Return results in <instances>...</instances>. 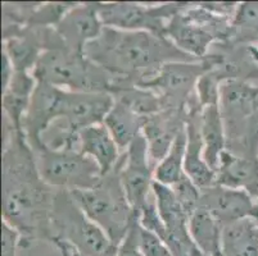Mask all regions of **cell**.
I'll list each match as a JSON object with an SVG mask.
<instances>
[{
    "mask_svg": "<svg viewBox=\"0 0 258 256\" xmlns=\"http://www.w3.org/2000/svg\"><path fill=\"white\" fill-rule=\"evenodd\" d=\"M2 165V219L20 233V247H30L39 241L50 242L55 189L40 176L25 132L6 122Z\"/></svg>",
    "mask_w": 258,
    "mask_h": 256,
    "instance_id": "6da1fadb",
    "label": "cell"
},
{
    "mask_svg": "<svg viewBox=\"0 0 258 256\" xmlns=\"http://www.w3.org/2000/svg\"><path fill=\"white\" fill-rule=\"evenodd\" d=\"M85 55L114 77L111 94L123 86H138L171 62H197L167 37L145 31H121L104 27L89 42Z\"/></svg>",
    "mask_w": 258,
    "mask_h": 256,
    "instance_id": "7a4b0ae2",
    "label": "cell"
},
{
    "mask_svg": "<svg viewBox=\"0 0 258 256\" xmlns=\"http://www.w3.org/2000/svg\"><path fill=\"white\" fill-rule=\"evenodd\" d=\"M32 76L37 82L76 93H108L114 86V77L85 54L71 49H49L40 55Z\"/></svg>",
    "mask_w": 258,
    "mask_h": 256,
    "instance_id": "3957f363",
    "label": "cell"
},
{
    "mask_svg": "<svg viewBox=\"0 0 258 256\" xmlns=\"http://www.w3.org/2000/svg\"><path fill=\"white\" fill-rule=\"evenodd\" d=\"M71 194L84 213L104 231L112 245L118 247L137 220L122 186L119 160L112 172L103 176L97 186Z\"/></svg>",
    "mask_w": 258,
    "mask_h": 256,
    "instance_id": "277c9868",
    "label": "cell"
},
{
    "mask_svg": "<svg viewBox=\"0 0 258 256\" xmlns=\"http://www.w3.org/2000/svg\"><path fill=\"white\" fill-rule=\"evenodd\" d=\"M233 17L224 16L207 3H187L176 13L166 28V37L187 55L201 60L210 54L212 44L231 39Z\"/></svg>",
    "mask_w": 258,
    "mask_h": 256,
    "instance_id": "5b68a950",
    "label": "cell"
},
{
    "mask_svg": "<svg viewBox=\"0 0 258 256\" xmlns=\"http://www.w3.org/2000/svg\"><path fill=\"white\" fill-rule=\"evenodd\" d=\"M50 243L55 247L67 246L83 256H104L118 248L84 213L71 191L57 189L51 213Z\"/></svg>",
    "mask_w": 258,
    "mask_h": 256,
    "instance_id": "8992f818",
    "label": "cell"
},
{
    "mask_svg": "<svg viewBox=\"0 0 258 256\" xmlns=\"http://www.w3.org/2000/svg\"><path fill=\"white\" fill-rule=\"evenodd\" d=\"M32 151L40 176L53 189L90 190L103 178L97 161L79 150L50 149L44 144Z\"/></svg>",
    "mask_w": 258,
    "mask_h": 256,
    "instance_id": "52a82bcc",
    "label": "cell"
},
{
    "mask_svg": "<svg viewBox=\"0 0 258 256\" xmlns=\"http://www.w3.org/2000/svg\"><path fill=\"white\" fill-rule=\"evenodd\" d=\"M221 59L222 55L216 50L197 62L167 63L153 77L145 79L138 86L158 94L165 109L186 108L196 95L197 84L201 77L219 64Z\"/></svg>",
    "mask_w": 258,
    "mask_h": 256,
    "instance_id": "ba28073f",
    "label": "cell"
},
{
    "mask_svg": "<svg viewBox=\"0 0 258 256\" xmlns=\"http://www.w3.org/2000/svg\"><path fill=\"white\" fill-rule=\"evenodd\" d=\"M186 4V2L162 4L98 3V13L104 27L121 31H145L166 37L170 20Z\"/></svg>",
    "mask_w": 258,
    "mask_h": 256,
    "instance_id": "9c48e42d",
    "label": "cell"
},
{
    "mask_svg": "<svg viewBox=\"0 0 258 256\" xmlns=\"http://www.w3.org/2000/svg\"><path fill=\"white\" fill-rule=\"evenodd\" d=\"M154 169L149 158L147 140L140 135L125 152H122L119 159L122 186L137 218L152 195Z\"/></svg>",
    "mask_w": 258,
    "mask_h": 256,
    "instance_id": "30bf717a",
    "label": "cell"
},
{
    "mask_svg": "<svg viewBox=\"0 0 258 256\" xmlns=\"http://www.w3.org/2000/svg\"><path fill=\"white\" fill-rule=\"evenodd\" d=\"M113 105V95L108 93L63 90L58 121L74 133H79L86 127L102 124Z\"/></svg>",
    "mask_w": 258,
    "mask_h": 256,
    "instance_id": "8fae6325",
    "label": "cell"
},
{
    "mask_svg": "<svg viewBox=\"0 0 258 256\" xmlns=\"http://www.w3.org/2000/svg\"><path fill=\"white\" fill-rule=\"evenodd\" d=\"M62 93L63 89L37 82L22 126L32 150L43 146V136L59 119Z\"/></svg>",
    "mask_w": 258,
    "mask_h": 256,
    "instance_id": "7c38bea8",
    "label": "cell"
},
{
    "mask_svg": "<svg viewBox=\"0 0 258 256\" xmlns=\"http://www.w3.org/2000/svg\"><path fill=\"white\" fill-rule=\"evenodd\" d=\"M189 112L186 108H168L148 117L143 128L152 164L156 168L172 147L176 138L186 128Z\"/></svg>",
    "mask_w": 258,
    "mask_h": 256,
    "instance_id": "4fadbf2b",
    "label": "cell"
},
{
    "mask_svg": "<svg viewBox=\"0 0 258 256\" xmlns=\"http://www.w3.org/2000/svg\"><path fill=\"white\" fill-rule=\"evenodd\" d=\"M104 25L98 13V3H77L55 27L66 48L85 54L89 42L100 36Z\"/></svg>",
    "mask_w": 258,
    "mask_h": 256,
    "instance_id": "5bb4252c",
    "label": "cell"
},
{
    "mask_svg": "<svg viewBox=\"0 0 258 256\" xmlns=\"http://www.w3.org/2000/svg\"><path fill=\"white\" fill-rule=\"evenodd\" d=\"M202 105L196 95L187 104V124H186V151H185L184 172L199 190H205L216 185V172L206 163L203 156V140L201 135V113Z\"/></svg>",
    "mask_w": 258,
    "mask_h": 256,
    "instance_id": "9a60e30c",
    "label": "cell"
},
{
    "mask_svg": "<svg viewBox=\"0 0 258 256\" xmlns=\"http://www.w3.org/2000/svg\"><path fill=\"white\" fill-rule=\"evenodd\" d=\"M254 204V199L243 190L229 189L220 185L201 190L199 206L207 209L222 227L244 218L253 217Z\"/></svg>",
    "mask_w": 258,
    "mask_h": 256,
    "instance_id": "2e32d148",
    "label": "cell"
},
{
    "mask_svg": "<svg viewBox=\"0 0 258 256\" xmlns=\"http://www.w3.org/2000/svg\"><path fill=\"white\" fill-rule=\"evenodd\" d=\"M216 185L243 190L258 199V158H245L225 150L216 169Z\"/></svg>",
    "mask_w": 258,
    "mask_h": 256,
    "instance_id": "e0dca14e",
    "label": "cell"
},
{
    "mask_svg": "<svg viewBox=\"0 0 258 256\" xmlns=\"http://www.w3.org/2000/svg\"><path fill=\"white\" fill-rule=\"evenodd\" d=\"M79 151L97 161L103 176L116 168L121 155L119 147L104 124L86 127L79 132Z\"/></svg>",
    "mask_w": 258,
    "mask_h": 256,
    "instance_id": "ac0fdd59",
    "label": "cell"
},
{
    "mask_svg": "<svg viewBox=\"0 0 258 256\" xmlns=\"http://www.w3.org/2000/svg\"><path fill=\"white\" fill-rule=\"evenodd\" d=\"M37 86V81L31 72H16L9 82L8 88L3 91L4 122L12 128L23 131V118L29 110L32 95Z\"/></svg>",
    "mask_w": 258,
    "mask_h": 256,
    "instance_id": "d6986e66",
    "label": "cell"
},
{
    "mask_svg": "<svg viewBox=\"0 0 258 256\" xmlns=\"http://www.w3.org/2000/svg\"><path fill=\"white\" fill-rule=\"evenodd\" d=\"M219 107L224 121L250 116L258 112V86L243 81L224 82Z\"/></svg>",
    "mask_w": 258,
    "mask_h": 256,
    "instance_id": "ffe728a7",
    "label": "cell"
},
{
    "mask_svg": "<svg viewBox=\"0 0 258 256\" xmlns=\"http://www.w3.org/2000/svg\"><path fill=\"white\" fill-rule=\"evenodd\" d=\"M221 251L224 256H258V220L248 217L224 225Z\"/></svg>",
    "mask_w": 258,
    "mask_h": 256,
    "instance_id": "44dd1931",
    "label": "cell"
},
{
    "mask_svg": "<svg viewBox=\"0 0 258 256\" xmlns=\"http://www.w3.org/2000/svg\"><path fill=\"white\" fill-rule=\"evenodd\" d=\"M201 135L203 140V156L212 170L217 169L220 156L226 150V133L219 105L202 108Z\"/></svg>",
    "mask_w": 258,
    "mask_h": 256,
    "instance_id": "7402d4cb",
    "label": "cell"
},
{
    "mask_svg": "<svg viewBox=\"0 0 258 256\" xmlns=\"http://www.w3.org/2000/svg\"><path fill=\"white\" fill-rule=\"evenodd\" d=\"M145 121L147 118L114 100V105L107 114L103 124L107 127L119 150L125 152L134 141L143 135Z\"/></svg>",
    "mask_w": 258,
    "mask_h": 256,
    "instance_id": "603a6c76",
    "label": "cell"
},
{
    "mask_svg": "<svg viewBox=\"0 0 258 256\" xmlns=\"http://www.w3.org/2000/svg\"><path fill=\"white\" fill-rule=\"evenodd\" d=\"M189 233L197 247L206 256L221 255L222 225L210 211L199 206L189 217Z\"/></svg>",
    "mask_w": 258,
    "mask_h": 256,
    "instance_id": "cb8c5ba5",
    "label": "cell"
},
{
    "mask_svg": "<svg viewBox=\"0 0 258 256\" xmlns=\"http://www.w3.org/2000/svg\"><path fill=\"white\" fill-rule=\"evenodd\" d=\"M112 95L116 102L126 105L128 109L144 118H148L165 109L158 94L148 89L135 86V84L117 89Z\"/></svg>",
    "mask_w": 258,
    "mask_h": 256,
    "instance_id": "d4e9b609",
    "label": "cell"
},
{
    "mask_svg": "<svg viewBox=\"0 0 258 256\" xmlns=\"http://www.w3.org/2000/svg\"><path fill=\"white\" fill-rule=\"evenodd\" d=\"M186 128L179 135L173 142L165 159L154 169V181L165 186L172 187L181 180L184 172L185 151H186Z\"/></svg>",
    "mask_w": 258,
    "mask_h": 256,
    "instance_id": "484cf974",
    "label": "cell"
},
{
    "mask_svg": "<svg viewBox=\"0 0 258 256\" xmlns=\"http://www.w3.org/2000/svg\"><path fill=\"white\" fill-rule=\"evenodd\" d=\"M231 26V39L226 44L241 45L258 42V2L238 3Z\"/></svg>",
    "mask_w": 258,
    "mask_h": 256,
    "instance_id": "4316f807",
    "label": "cell"
},
{
    "mask_svg": "<svg viewBox=\"0 0 258 256\" xmlns=\"http://www.w3.org/2000/svg\"><path fill=\"white\" fill-rule=\"evenodd\" d=\"M77 3H40L39 7L32 12L31 17L26 27H57L58 23L63 20Z\"/></svg>",
    "mask_w": 258,
    "mask_h": 256,
    "instance_id": "83f0119b",
    "label": "cell"
},
{
    "mask_svg": "<svg viewBox=\"0 0 258 256\" xmlns=\"http://www.w3.org/2000/svg\"><path fill=\"white\" fill-rule=\"evenodd\" d=\"M171 189L187 217H190L201 205V190L186 175L182 176L181 180L175 183Z\"/></svg>",
    "mask_w": 258,
    "mask_h": 256,
    "instance_id": "f1b7e54d",
    "label": "cell"
},
{
    "mask_svg": "<svg viewBox=\"0 0 258 256\" xmlns=\"http://www.w3.org/2000/svg\"><path fill=\"white\" fill-rule=\"evenodd\" d=\"M221 84L222 81L213 70V68L203 74L197 84L196 90L199 104L203 108L210 107V105H219Z\"/></svg>",
    "mask_w": 258,
    "mask_h": 256,
    "instance_id": "f546056e",
    "label": "cell"
},
{
    "mask_svg": "<svg viewBox=\"0 0 258 256\" xmlns=\"http://www.w3.org/2000/svg\"><path fill=\"white\" fill-rule=\"evenodd\" d=\"M138 239L144 256H173L168 246L156 233L143 228L138 222Z\"/></svg>",
    "mask_w": 258,
    "mask_h": 256,
    "instance_id": "4dcf8cb0",
    "label": "cell"
},
{
    "mask_svg": "<svg viewBox=\"0 0 258 256\" xmlns=\"http://www.w3.org/2000/svg\"><path fill=\"white\" fill-rule=\"evenodd\" d=\"M21 236L6 220H2V256H16L20 247Z\"/></svg>",
    "mask_w": 258,
    "mask_h": 256,
    "instance_id": "1f68e13d",
    "label": "cell"
},
{
    "mask_svg": "<svg viewBox=\"0 0 258 256\" xmlns=\"http://www.w3.org/2000/svg\"><path fill=\"white\" fill-rule=\"evenodd\" d=\"M116 256H144L140 251L139 239H138V218L128 231L127 236L118 246Z\"/></svg>",
    "mask_w": 258,
    "mask_h": 256,
    "instance_id": "d6a6232c",
    "label": "cell"
},
{
    "mask_svg": "<svg viewBox=\"0 0 258 256\" xmlns=\"http://www.w3.org/2000/svg\"><path fill=\"white\" fill-rule=\"evenodd\" d=\"M57 248L59 250V252L62 253L63 256H83V255H80V253H77L75 250H72V248L67 247V246H59V247H57ZM117 250H118V248H117ZM117 250L112 251V252L107 253V255H104V256H116Z\"/></svg>",
    "mask_w": 258,
    "mask_h": 256,
    "instance_id": "836d02e7",
    "label": "cell"
},
{
    "mask_svg": "<svg viewBox=\"0 0 258 256\" xmlns=\"http://www.w3.org/2000/svg\"><path fill=\"white\" fill-rule=\"evenodd\" d=\"M253 218H255V219L258 220V199L255 200V204H254V213H253Z\"/></svg>",
    "mask_w": 258,
    "mask_h": 256,
    "instance_id": "e575fe53",
    "label": "cell"
},
{
    "mask_svg": "<svg viewBox=\"0 0 258 256\" xmlns=\"http://www.w3.org/2000/svg\"><path fill=\"white\" fill-rule=\"evenodd\" d=\"M219 256H224V255H222V253H221V255H219Z\"/></svg>",
    "mask_w": 258,
    "mask_h": 256,
    "instance_id": "d590c367",
    "label": "cell"
}]
</instances>
